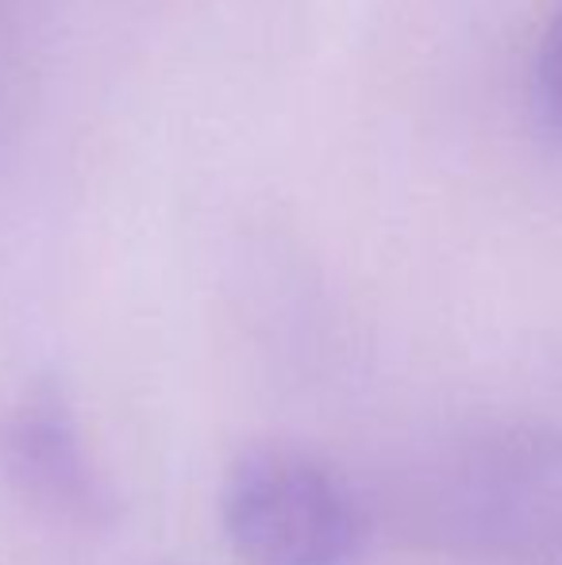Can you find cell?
I'll list each match as a JSON object with an SVG mask.
<instances>
[{"label":"cell","instance_id":"3957f363","mask_svg":"<svg viewBox=\"0 0 562 565\" xmlns=\"http://www.w3.org/2000/svg\"><path fill=\"white\" fill-rule=\"evenodd\" d=\"M532 100L536 116L543 119L555 139H562V0L551 12L548 28L536 46V66H532Z\"/></svg>","mask_w":562,"mask_h":565},{"label":"cell","instance_id":"7a4b0ae2","mask_svg":"<svg viewBox=\"0 0 562 565\" xmlns=\"http://www.w3.org/2000/svg\"><path fill=\"white\" fill-rule=\"evenodd\" d=\"M0 473L23 500L77 527H108L116 492L89 461L66 401L31 393L0 419Z\"/></svg>","mask_w":562,"mask_h":565},{"label":"cell","instance_id":"6da1fadb","mask_svg":"<svg viewBox=\"0 0 562 565\" xmlns=\"http://www.w3.org/2000/svg\"><path fill=\"white\" fill-rule=\"evenodd\" d=\"M220 523L247 565H359L367 543L343 477L293 447H251L232 461Z\"/></svg>","mask_w":562,"mask_h":565}]
</instances>
